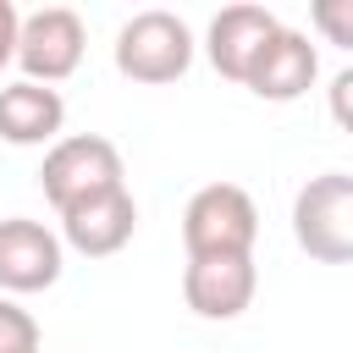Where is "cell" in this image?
Returning a JSON list of instances; mask_svg holds the SVG:
<instances>
[{"mask_svg":"<svg viewBox=\"0 0 353 353\" xmlns=\"http://www.w3.org/2000/svg\"><path fill=\"white\" fill-rule=\"evenodd\" d=\"M61 281V237L28 215L0 221V287L6 292H44Z\"/></svg>","mask_w":353,"mask_h":353,"instance_id":"cell-6","label":"cell"},{"mask_svg":"<svg viewBox=\"0 0 353 353\" xmlns=\"http://www.w3.org/2000/svg\"><path fill=\"white\" fill-rule=\"evenodd\" d=\"M17 39H22V17L11 0H0V72H6V61H17Z\"/></svg>","mask_w":353,"mask_h":353,"instance_id":"cell-15","label":"cell"},{"mask_svg":"<svg viewBox=\"0 0 353 353\" xmlns=\"http://www.w3.org/2000/svg\"><path fill=\"white\" fill-rule=\"evenodd\" d=\"M39 182H44V199L66 215V210H77V204H88V199H99V193L127 188V182H121V149H116L110 138H99V132L55 138L50 154H44Z\"/></svg>","mask_w":353,"mask_h":353,"instance_id":"cell-2","label":"cell"},{"mask_svg":"<svg viewBox=\"0 0 353 353\" xmlns=\"http://www.w3.org/2000/svg\"><path fill=\"white\" fill-rule=\"evenodd\" d=\"M259 210L237 182H210L182 210V243L188 259H254Z\"/></svg>","mask_w":353,"mask_h":353,"instance_id":"cell-1","label":"cell"},{"mask_svg":"<svg viewBox=\"0 0 353 353\" xmlns=\"http://www.w3.org/2000/svg\"><path fill=\"white\" fill-rule=\"evenodd\" d=\"M325 105H331V121H336L342 132H353V66L331 77V94H325Z\"/></svg>","mask_w":353,"mask_h":353,"instance_id":"cell-14","label":"cell"},{"mask_svg":"<svg viewBox=\"0 0 353 353\" xmlns=\"http://www.w3.org/2000/svg\"><path fill=\"white\" fill-rule=\"evenodd\" d=\"M0 353H39V320L11 298H0Z\"/></svg>","mask_w":353,"mask_h":353,"instance_id":"cell-12","label":"cell"},{"mask_svg":"<svg viewBox=\"0 0 353 353\" xmlns=\"http://www.w3.org/2000/svg\"><path fill=\"white\" fill-rule=\"evenodd\" d=\"M66 121V99L50 83H6L0 88V138L6 143H50Z\"/></svg>","mask_w":353,"mask_h":353,"instance_id":"cell-11","label":"cell"},{"mask_svg":"<svg viewBox=\"0 0 353 353\" xmlns=\"http://www.w3.org/2000/svg\"><path fill=\"white\" fill-rule=\"evenodd\" d=\"M254 259H188L182 270V298L199 320H237L254 303Z\"/></svg>","mask_w":353,"mask_h":353,"instance_id":"cell-8","label":"cell"},{"mask_svg":"<svg viewBox=\"0 0 353 353\" xmlns=\"http://www.w3.org/2000/svg\"><path fill=\"white\" fill-rule=\"evenodd\" d=\"M309 22L320 28L325 44L353 50V0H314V6H309Z\"/></svg>","mask_w":353,"mask_h":353,"instance_id":"cell-13","label":"cell"},{"mask_svg":"<svg viewBox=\"0 0 353 353\" xmlns=\"http://www.w3.org/2000/svg\"><path fill=\"white\" fill-rule=\"evenodd\" d=\"M281 33V22H276V11H265V6H226L215 22H210V66L221 72V77H232V83H248V72L259 66V55H265V44Z\"/></svg>","mask_w":353,"mask_h":353,"instance_id":"cell-7","label":"cell"},{"mask_svg":"<svg viewBox=\"0 0 353 353\" xmlns=\"http://www.w3.org/2000/svg\"><path fill=\"white\" fill-rule=\"evenodd\" d=\"M61 232H66V243H72L77 254H88V259L121 254V248L132 243V232H138V204H132L127 188L99 193V199H88V204L66 210V215H61Z\"/></svg>","mask_w":353,"mask_h":353,"instance_id":"cell-9","label":"cell"},{"mask_svg":"<svg viewBox=\"0 0 353 353\" xmlns=\"http://www.w3.org/2000/svg\"><path fill=\"white\" fill-rule=\"evenodd\" d=\"M314 77H320V55H314V44H309L298 28H281V33L265 44V55H259V66L248 72V83H243V88H254L259 99L287 105V99L309 94V83H314Z\"/></svg>","mask_w":353,"mask_h":353,"instance_id":"cell-10","label":"cell"},{"mask_svg":"<svg viewBox=\"0 0 353 353\" xmlns=\"http://www.w3.org/2000/svg\"><path fill=\"white\" fill-rule=\"evenodd\" d=\"M83 22L66 6H44L33 17H22V39H17V61L28 72V83H61L77 72L83 61Z\"/></svg>","mask_w":353,"mask_h":353,"instance_id":"cell-5","label":"cell"},{"mask_svg":"<svg viewBox=\"0 0 353 353\" xmlns=\"http://www.w3.org/2000/svg\"><path fill=\"white\" fill-rule=\"evenodd\" d=\"M292 237L320 265H353V176L320 171L292 199Z\"/></svg>","mask_w":353,"mask_h":353,"instance_id":"cell-3","label":"cell"},{"mask_svg":"<svg viewBox=\"0 0 353 353\" xmlns=\"http://www.w3.org/2000/svg\"><path fill=\"white\" fill-rule=\"evenodd\" d=\"M193 66V33L176 11H138L116 33V72L132 83H176Z\"/></svg>","mask_w":353,"mask_h":353,"instance_id":"cell-4","label":"cell"}]
</instances>
